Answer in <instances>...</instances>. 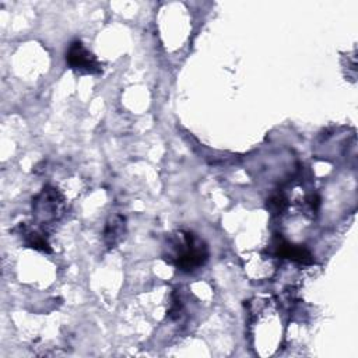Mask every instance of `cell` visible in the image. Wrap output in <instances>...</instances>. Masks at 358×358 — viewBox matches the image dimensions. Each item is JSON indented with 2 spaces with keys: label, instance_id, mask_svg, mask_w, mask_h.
Returning <instances> with one entry per match:
<instances>
[{
  "label": "cell",
  "instance_id": "obj_4",
  "mask_svg": "<svg viewBox=\"0 0 358 358\" xmlns=\"http://www.w3.org/2000/svg\"><path fill=\"white\" fill-rule=\"evenodd\" d=\"M17 231L22 236L23 243L29 248H33V250L41 251V252H51V245L48 243V238H47L45 232L41 231L40 228H35L29 224H20L17 227Z\"/></svg>",
  "mask_w": 358,
  "mask_h": 358
},
{
  "label": "cell",
  "instance_id": "obj_2",
  "mask_svg": "<svg viewBox=\"0 0 358 358\" xmlns=\"http://www.w3.org/2000/svg\"><path fill=\"white\" fill-rule=\"evenodd\" d=\"M33 213L40 224L58 221L65 213V199L58 189L45 186L33 200Z\"/></svg>",
  "mask_w": 358,
  "mask_h": 358
},
{
  "label": "cell",
  "instance_id": "obj_7",
  "mask_svg": "<svg viewBox=\"0 0 358 358\" xmlns=\"http://www.w3.org/2000/svg\"><path fill=\"white\" fill-rule=\"evenodd\" d=\"M288 207V202L287 199L282 195V193H277V195H273L269 200H268V209L273 213V214H282L287 210Z\"/></svg>",
  "mask_w": 358,
  "mask_h": 358
},
{
  "label": "cell",
  "instance_id": "obj_3",
  "mask_svg": "<svg viewBox=\"0 0 358 358\" xmlns=\"http://www.w3.org/2000/svg\"><path fill=\"white\" fill-rule=\"evenodd\" d=\"M67 66L80 74H98L102 66L81 41H73L66 52Z\"/></svg>",
  "mask_w": 358,
  "mask_h": 358
},
{
  "label": "cell",
  "instance_id": "obj_1",
  "mask_svg": "<svg viewBox=\"0 0 358 358\" xmlns=\"http://www.w3.org/2000/svg\"><path fill=\"white\" fill-rule=\"evenodd\" d=\"M165 259L178 270L190 273L207 262L209 250L193 232L181 229L170 236L168 254Z\"/></svg>",
  "mask_w": 358,
  "mask_h": 358
},
{
  "label": "cell",
  "instance_id": "obj_6",
  "mask_svg": "<svg viewBox=\"0 0 358 358\" xmlns=\"http://www.w3.org/2000/svg\"><path fill=\"white\" fill-rule=\"evenodd\" d=\"M275 248H276V255L277 257L284 258V259H290L295 263L311 265L314 262V258H312L311 252L301 245H294V244H290L284 240H280L276 244Z\"/></svg>",
  "mask_w": 358,
  "mask_h": 358
},
{
  "label": "cell",
  "instance_id": "obj_5",
  "mask_svg": "<svg viewBox=\"0 0 358 358\" xmlns=\"http://www.w3.org/2000/svg\"><path fill=\"white\" fill-rule=\"evenodd\" d=\"M127 235V218L124 215H113L108 220L104 229V241L108 248H115L124 241Z\"/></svg>",
  "mask_w": 358,
  "mask_h": 358
}]
</instances>
